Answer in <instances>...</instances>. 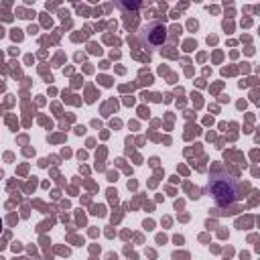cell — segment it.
Returning <instances> with one entry per match:
<instances>
[{
  "instance_id": "cell-2",
  "label": "cell",
  "mask_w": 260,
  "mask_h": 260,
  "mask_svg": "<svg viewBox=\"0 0 260 260\" xmlns=\"http://www.w3.org/2000/svg\"><path fill=\"white\" fill-rule=\"evenodd\" d=\"M167 39H169V28L162 22H158V20L148 22L146 26L140 28V41L148 49H156V47L165 45Z\"/></svg>"
},
{
  "instance_id": "cell-1",
  "label": "cell",
  "mask_w": 260,
  "mask_h": 260,
  "mask_svg": "<svg viewBox=\"0 0 260 260\" xmlns=\"http://www.w3.org/2000/svg\"><path fill=\"white\" fill-rule=\"evenodd\" d=\"M207 189H209L211 197L215 199V203L219 207H228V205H232V203H236V201L242 199L238 179L232 173L223 171V169H213L209 173Z\"/></svg>"
},
{
  "instance_id": "cell-3",
  "label": "cell",
  "mask_w": 260,
  "mask_h": 260,
  "mask_svg": "<svg viewBox=\"0 0 260 260\" xmlns=\"http://www.w3.org/2000/svg\"><path fill=\"white\" fill-rule=\"evenodd\" d=\"M0 234H2V219H0Z\"/></svg>"
}]
</instances>
